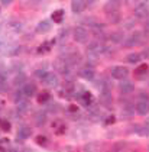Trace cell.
<instances>
[{
  "mask_svg": "<svg viewBox=\"0 0 149 152\" xmlns=\"http://www.w3.org/2000/svg\"><path fill=\"white\" fill-rule=\"evenodd\" d=\"M104 15H106V19L113 25L120 23L122 20V13H120V1H116V0H110V1H106L104 3Z\"/></svg>",
  "mask_w": 149,
  "mask_h": 152,
  "instance_id": "1",
  "label": "cell"
},
{
  "mask_svg": "<svg viewBox=\"0 0 149 152\" xmlns=\"http://www.w3.org/2000/svg\"><path fill=\"white\" fill-rule=\"evenodd\" d=\"M133 15L140 19V20H145V19H148L149 18V3L146 1H139L138 4L135 6V9H133Z\"/></svg>",
  "mask_w": 149,
  "mask_h": 152,
  "instance_id": "2",
  "label": "cell"
},
{
  "mask_svg": "<svg viewBox=\"0 0 149 152\" xmlns=\"http://www.w3.org/2000/svg\"><path fill=\"white\" fill-rule=\"evenodd\" d=\"M88 29H85L84 26H77L72 32V36H74V41L78 42V44H85L88 41Z\"/></svg>",
  "mask_w": 149,
  "mask_h": 152,
  "instance_id": "3",
  "label": "cell"
},
{
  "mask_svg": "<svg viewBox=\"0 0 149 152\" xmlns=\"http://www.w3.org/2000/svg\"><path fill=\"white\" fill-rule=\"evenodd\" d=\"M106 51V45L103 44V41H91L88 45H87V52L90 55H100Z\"/></svg>",
  "mask_w": 149,
  "mask_h": 152,
  "instance_id": "4",
  "label": "cell"
},
{
  "mask_svg": "<svg viewBox=\"0 0 149 152\" xmlns=\"http://www.w3.org/2000/svg\"><path fill=\"white\" fill-rule=\"evenodd\" d=\"M110 75H112L113 78H116V80H119V81L127 80L129 70H127V67H123V65H115V67L110 70Z\"/></svg>",
  "mask_w": 149,
  "mask_h": 152,
  "instance_id": "5",
  "label": "cell"
},
{
  "mask_svg": "<svg viewBox=\"0 0 149 152\" xmlns=\"http://www.w3.org/2000/svg\"><path fill=\"white\" fill-rule=\"evenodd\" d=\"M140 44H142V34H140L139 31L132 32V34L125 39V47L126 48L136 47V45H140Z\"/></svg>",
  "mask_w": 149,
  "mask_h": 152,
  "instance_id": "6",
  "label": "cell"
},
{
  "mask_svg": "<svg viewBox=\"0 0 149 152\" xmlns=\"http://www.w3.org/2000/svg\"><path fill=\"white\" fill-rule=\"evenodd\" d=\"M54 68H55L59 74H62V75H68L69 71H71V67H69L68 64L61 58V57L55 59V62H54Z\"/></svg>",
  "mask_w": 149,
  "mask_h": 152,
  "instance_id": "7",
  "label": "cell"
},
{
  "mask_svg": "<svg viewBox=\"0 0 149 152\" xmlns=\"http://www.w3.org/2000/svg\"><path fill=\"white\" fill-rule=\"evenodd\" d=\"M78 100H80V103L83 106H85V107H90V106H93L94 97H93V94L90 93L88 90H81L80 94H78Z\"/></svg>",
  "mask_w": 149,
  "mask_h": 152,
  "instance_id": "8",
  "label": "cell"
},
{
  "mask_svg": "<svg viewBox=\"0 0 149 152\" xmlns=\"http://www.w3.org/2000/svg\"><path fill=\"white\" fill-rule=\"evenodd\" d=\"M135 90V84L130 80H122L119 83V91L122 94H130Z\"/></svg>",
  "mask_w": 149,
  "mask_h": 152,
  "instance_id": "9",
  "label": "cell"
},
{
  "mask_svg": "<svg viewBox=\"0 0 149 152\" xmlns=\"http://www.w3.org/2000/svg\"><path fill=\"white\" fill-rule=\"evenodd\" d=\"M88 4H91V3L84 1V0H72V1H71V9H72L74 13H81L87 9Z\"/></svg>",
  "mask_w": 149,
  "mask_h": 152,
  "instance_id": "10",
  "label": "cell"
},
{
  "mask_svg": "<svg viewBox=\"0 0 149 152\" xmlns=\"http://www.w3.org/2000/svg\"><path fill=\"white\" fill-rule=\"evenodd\" d=\"M36 90H38V88H36L35 83H25V86L22 87V93L26 99L34 97L35 94H36Z\"/></svg>",
  "mask_w": 149,
  "mask_h": 152,
  "instance_id": "11",
  "label": "cell"
},
{
  "mask_svg": "<svg viewBox=\"0 0 149 152\" xmlns=\"http://www.w3.org/2000/svg\"><path fill=\"white\" fill-rule=\"evenodd\" d=\"M51 29H52V22L48 19H44L36 25V34H48Z\"/></svg>",
  "mask_w": 149,
  "mask_h": 152,
  "instance_id": "12",
  "label": "cell"
},
{
  "mask_svg": "<svg viewBox=\"0 0 149 152\" xmlns=\"http://www.w3.org/2000/svg\"><path fill=\"white\" fill-rule=\"evenodd\" d=\"M80 75H81V78H84V80L93 81V80L96 78V71H94L93 67L87 65V67H84V68L80 71Z\"/></svg>",
  "mask_w": 149,
  "mask_h": 152,
  "instance_id": "13",
  "label": "cell"
},
{
  "mask_svg": "<svg viewBox=\"0 0 149 152\" xmlns=\"http://www.w3.org/2000/svg\"><path fill=\"white\" fill-rule=\"evenodd\" d=\"M112 102H113V96H112V91H100V103L110 109L112 107Z\"/></svg>",
  "mask_w": 149,
  "mask_h": 152,
  "instance_id": "14",
  "label": "cell"
},
{
  "mask_svg": "<svg viewBox=\"0 0 149 152\" xmlns=\"http://www.w3.org/2000/svg\"><path fill=\"white\" fill-rule=\"evenodd\" d=\"M87 117H88L91 122H99V120L102 119L100 109L96 107V106H90V109H88V112H87Z\"/></svg>",
  "mask_w": 149,
  "mask_h": 152,
  "instance_id": "15",
  "label": "cell"
},
{
  "mask_svg": "<svg viewBox=\"0 0 149 152\" xmlns=\"http://www.w3.org/2000/svg\"><path fill=\"white\" fill-rule=\"evenodd\" d=\"M42 81L45 83L48 87H57L58 84H59V78H58L57 74H54V72H48L46 77L42 80Z\"/></svg>",
  "mask_w": 149,
  "mask_h": 152,
  "instance_id": "16",
  "label": "cell"
},
{
  "mask_svg": "<svg viewBox=\"0 0 149 152\" xmlns=\"http://www.w3.org/2000/svg\"><path fill=\"white\" fill-rule=\"evenodd\" d=\"M135 109H136V113L139 116H146V115H149V102H139L138 100Z\"/></svg>",
  "mask_w": 149,
  "mask_h": 152,
  "instance_id": "17",
  "label": "cell"
},
{
  "mask_svg": "<svg viewBox=\"0 0 149 152\" xmlns=\"http://www.w3.org/2000/svg\"><path fill=\"white\" fill-rule=\"evenodd\" d=\"M32 136V128L31 126H28V125H22L19 130H18V138L19 139H28V138H31Z\"/></svg>",
  "mask_w": 149,
  "mask_h": 152,
  "instance_id": "18",
  "label": "cell"
},
{
  "mask_svg": "<svg viewBox=\"0 0 149 152\" xmlns=\"http://www.w3.org/2000/svg\"><path fill=\"white\" fill-rule=\"evenodd\" d=\"M109 39H110L112 44H122L123 39H125V34H123L122 31H115V32L110 34Z\"/></svg>",
  "mask_w": 149,
  "mask_h": 152,
  "instance_id": "19",
  "label": "cell"
},
{
  "mask_svg": "<svg viewBox=\"0 0 149 152\" xmlns=\"http://www.w3.org/2000/svg\"><path fill=\"white\" fill-rule=\"evenodd\" d=\"M102 148H100V143L99 142H90L87 145H84L81 148V152H100Z\"/></svg>",
  "mask_w": 149,
  "mask_h": 152,
  "instance_id": "20",
  "label": "cell"
},
{
  "mask_svg": "<svg viewBox=\"0 0 149 152\" xmlns=\"http://www.w3.org/2000/svg\"><path fill=\"white\" fill-rule=\"evenodd\" d=\"M46 119H48L46 112H36L35 113V125L36 126H44L46 123Z\"/></svg>",
  "mask_w": 149,
  "mask_h": 152,
  "instance_id": "21",
  "label": "cell"
},
{
  "mask_svg": "<svg viewBox=\"0 0 149 152\" xmlns=\"http://www.w3.org/2000/svg\"><path fill=\"white\" fill-rule=\"evenodd\" d=\"M64 16H65L64 9H57V10H54L52 15H51V20H54L55 23H61V22L64 20Z\"/></svg>",
  "mask_w": 149,
  "mask_h": 152,
  "instance_id": "22",
  "label": "cell"
},
{
  "mask_svg": "<svg viewBox=\"0 0 149 152\" xmlns=\"http://www.w3.org/2000/svg\"><path fill=\"white\" fill-rule=\"evenodd\" d=\"M135 115V107L132 104H125L122 109V117L123 119H130V117Z\"/></svg>",
  "mask_w": 149,
  "mask_h": 152,
  "instance_id": "23",
  "label": "cell"
},
{
  "mask_svg": "<svg viewBox=\"0 0 149 152\" xmlns=\"http://www.w3.org/2000/svg\"><path fill=\"white\" fill-rule=\"evenodd\" d=\"M38 103L39 104H46V103H49L51 102V93L49 91H42V93L38 94Z\"/></svg>",
  "mask_w": 149,
  "mask_h": 152,
  "instance_id": "24",
  "label": "cell"
},
{
  "mask_svg": "<svg viewBox=\"0 0 149 152\" xmlns=\"http://www.w3.org/2000/svg\"><path fill=\"white\" fill-rule=\"evenodd\" d=\"M138 135L142 138H149V123H142L138 128Z\"/></svg>",
  "mask_w": 149,
  "mask_h": 152,
  "instance_id": "25",
  "label": "cell"
},
{
  "mask_svg": "<svg viewBox=\"0 0 149 152\" xmlns=\"http://www.w3.org/2000/svg\"><path fill=\"white\" fill-rule=\"evenodd\" d=\"M148 71H149L148 64H140L139 67H136V70H135V75H136V77H143L145 74H148Z\"/></svg>",
  "mask_w": 149,
  "mask_h": 152,
  "instance_id": "26",
  "label": "cell"
},
{
  "mask_svg": "<svg viewBox=\"0 0 149 152\" xmlns=\"http://www.w3.org/2000/svg\"><path fill=\"white\" fill-rule=\"evenodd\" d=\"M126 59H127L129 64H139L140 59H142V57H140V54H138V52H132V54L127 55Z\"/></svg>",
  "mask_w": 149,
  "mask_h": 152,
  "instance_id": "27",
  "label": "cell"
},
{
  "mask_svg": "<svg viewBox=\"0 0 149 152\" xmlns=\"http://www.w3.org/2000/svg\"><path fill=\"white\" fill-rule=\"evenodd\" d=\"M52 128L55 129V133H57V135H61V133H64V132L67 130V126H65L62 122H59V120H57L55 123H52Z\"/></svg>",
  "mask_w": 149,
  "mask_h": 152,
  "instance_id": "28",
  "label": "cell"
},
{
  "mask_svg": "<svg viewBox=\"0 0 149 152\" xmlns=\"http://www.w3.org/2000/svg\"><path fill=\"white\" fill-rule=\"evenodd\" d=\"M52 44H54V39H52L51 42H44L41 47L38 48V52H39V54H45V52H48V51L51 49V45H52Z\"/></svg>",
  "mask_w": 149,
  "mask_h": 152,
  "instance_id": "29",
  "label": "cell"
},
{
  "mask_svg": "<svg viewBox=\"0 0 149 152\" xmlns=\"http://www.w3.org/2000/svg\"><path fill=\"white\" fill-rule=\"evenodd\" d=\"M46 74H48V71L42 70V68H39V70H36L34 72V75L36 77V78H38V80H41V81H42V80H44V78L46 77Z\"/></svg>",
  "mask_w": 149,
  "mask_h": 152,
  "instance_id": "30",
  "label": "cell"
},
{
  "mask_svg": "<svg viewBox=\"0 0 149 152\" xmlns=\"http://www.w3.org/2000/svg\"><path fill=\"white\" fill-rule=\"evenodd\" d=\"M0 128L3 129L4 132H9L10 130V123L7 122V119H3V117H0Z\"/></svg>",
  "mask_w": 149,
  "mask_h": 152,
  "instance_id": "31",
  "label": "cell"
},
{
  "mask_svg": "<svg viewBox=\"0 0 149 152\" xmlns=\"http://www.w3.org/2000/svg\"><path fill=\"white\" fill-rule=\"evenodd\" d=\"M23 83H26V75H25V74H19V75L15 77V81H13L15 86H20Z\"/></svg>",
  "mask_w": 149,
  "mask_h": 152,
  "instance_id": "32",
  "label": "cell"
},
{
  "mask_svg": "<svg viewBox=\"0 0 149 152\" xmlns=\"http://www.w3.org/2000/svg\"><path fill=\"white\" fill-rule=\"evenodd\" d=\"M35 140H36L38 145H42V146H46V145H48V138H46L45 135H38Z\"/></svg>",
  "mask_w": 149,
  "mask_h": 152,
  "instance_id": "33",
  "label": "cell"
},
{
  "mask_svg": "<svg viewBox=\"0 0 149 152\" xmlns=\"http://www.w3.org/2000/svg\"><path fill=\"white\" fill-rule=\"evenodd\" d=\"M115 123H116L115 115H109V116L104 119V126H110V125H115Z\"/></svg>",
  "mask_w": 149,
  "mask_h": 152,
  "instance_id": "34",
  "label": "cell"
},
{
  "mask_svg": "<svg viewBox=\"0 0 149 152\" xmlns=\"http://www.w3.org/2000/svg\"><path fill=\"white\" fill-rule=\"evenodd\" d=\"M18 110H19L20 113H26V112L29 110V103H28V102L19 103V104H18Z\"/></svg>",
  "mask_w": 149,
  "mask_h": 152,
  "instance_id": "35",
  "label": "cell"
},
{
  "mask_svg": "<svg viewBox=\"0 0 149 152\" xmlns=\"http://www.w3.org/2000/svg\"><path fill=\"white\" fill-rule=\"evenodd\" d=\"M139 102H149V93L148 91L142 90V91L139 93Z\"/></svg>",
  "mask_w": 149,
  "mask_h": 152,
  "instance_id": "36",
  "label": "cell"
},
{
  "mask_svg": "<svg viewBox=\"0 0 149 152\" xmlns=\"http://www.w3.org/2000/svg\"><path fill=\"white\" fill-rule=\"evenodd\" d=\"M77 113H80V110H78V106L75 104H71L68 107V115H77Z\"/></svg>",
  "mask_w": 149,
  "mask_h": 152,
  "instance_id": "37",
  "label": "cell"
},
{
  "mask_svg": "<svg viewBox=\"0 0 149 152\" xmlns=\"http://www.w3.org/2000/svg\"><path fill=\"white\" fill-rule=\"evenodd\" d=\"M140 57H142V58L149 59V47H145L143 49H142V52H140Z\"/></svg>",
  "mask_w": 149,
  "mask_h": 152,
  "instance_id": "38",
  "label": "cell"
},
{
  "mask_svg": "<svg viewBox=\"0 0 149 152\" xmlns=\"http://www.w3.org/2000/svg\"><path fill=\"white\" fill-rule=\"evenodd\" d=\"M143 36L149 38V20L145 25H143Z\"/></svg>",
  "mask_w": 149,
  "mask_h": 152,
  "instance_id": "39",
  "label": "cell"
},
{
  "mask_svg": "<svg viewBox=\"0 0 149 152\" xmlns=\"http://www.w3.org/2000/svg\"><path fill=\"white\" fill-rule=\"evenodd\" d=\"M23 152H36L35 149H32V148H25L23 149Z\"/></svg>",
  "mask_w": 149,
  "mask_h": 152,
  "instance_id": "40",
  "label": "cell"
},
{
  "mask_svg": "<svg viewBox=\"0 0 149 152\" xmlns=\"http://www.w3.org/2000/svg\"><path fill=\"white\" fill-rule=\"evenodd\" d=\"M1 4H4V6H6V4H10V0H3Z\"/></svg>",
  "mask_w": 149,
  "mask_h": 152,
  "instance_id": "41",
  "label": "cell"
},
{
  "mask_svg": "<svg viewBox=\"0 0 149 152\" xmlns=\"http://www.w3.org/2000/svg\"><path fill=\"white\" fill-rule=\"evenodd\" d=\"M4 107V102L3 100H0V112H1V109Z\"/></svg>",
  "mask_w": 149,
  "mask_h": 152,
  "instance_id": "42",
  "label": "cell"
},
{
  "mask_svg": "<svg viewBox=\"0 0 149 152\" xmlns=\"http://www.w3.org/2000/svg\"><path fill=\"white\" fill-rule=\"evenodd\" d=\"M7 152H19V151H18V149H15V148H12V149H9Z\"/></svg>",
  "mask_w": 149,
  "mask_h": 152,
  "instance_id": "43",
  "label": "cell"
},
{
  "mask_svg": "<svg viewBox=\"0 0 149 152\" xmlns=\"http://www.w3.org/2000/svg\"><path fill=\"white\" fill-rule=\"evenodd\" d=\"M148 152H149V146H148Z\"/></svg>",
  "mask_w": 149,
  "mask_h": 152,
  "instance_id": "44",
  "label": "cell"
},
{
  "mask_svg": "<svg viewBox=\"0 0 149 152\" xmlns=\"http://www.w3.org/2000/svg\"><path fill=\"white\" fill-rule=\"evenodd\" d=\"M0 12H1V9H0Z\"/></svg>",
  "mask_w": 149,
  "mask_h": 152,
  "instance_id": "45",
  "label": "cell"
}]
</instances>
